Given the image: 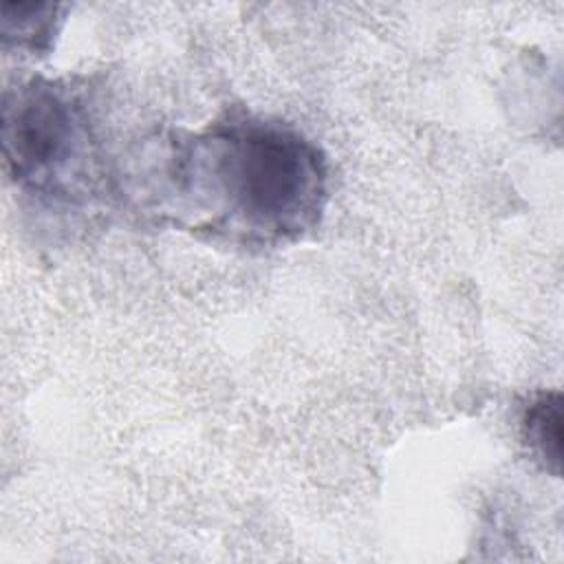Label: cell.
I'll return each instance as SVG.
<instances>
[{
	"instance_id": "3",
	"label": "cell",
	"mask_w": 564,
	"mask_h": 564,
	"mask_svg": "<svg viewBox=\"0 0 564 564\" xmlns=\"http://www.w3.org/2000/svg\"><path fill=\"white\" fill-rule=\"evenodd\" d=\"M64 11L66 7L55 2H2V48L24 51L31 57L46 55L64 24Z\"/></svg>"
},
{
	"instance_id": "1",
	"label": "cell",
	"mask_w": 564,
	"mask_h": 564,
	"mask_svg": "<svg viewBox=\"0 0 564 564\" xmlns=\"http://www.w3.org/2000/svg\"><path fill=\"white\" fill-rule=\"evenodd\" d=\"M159 212L242 247L304 240L328 205V161L293 123L231 110L159 152Z\"/></svg>"
},
{
	"instance_id": "2",
	"label": "cell",
	"mask_w": 564,
	"mask_h": 564,
	"mask_svg": "<svg viewBox=\"0 0 564 564\" xmlns=\"http://www.w3.org/2000/svg\"><path fill=\"white\" fill-rule=\"evenodd\" d=\"M2 159L9 183L51 212L88 207L106 183L93 97L64 77H29L2 95Z\"/></svg>"
},
{
	"instance_id": "4",
	"label": "cell",
	"mask_w": 564,
	"mask_h": 564,
	"mask_svg": "<svg viewBox=\"0 0 564 564\" xmlns=\"http://www.w3.org/2000/svg\"><path fill=\"white\" fill-rule=\"evenodd\" d=\"M520 432L529 454L553 476L562 463V394L540 390L531 394L520 412Z\"/></svg>"
}]
</instances>
